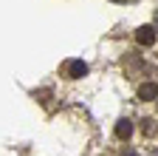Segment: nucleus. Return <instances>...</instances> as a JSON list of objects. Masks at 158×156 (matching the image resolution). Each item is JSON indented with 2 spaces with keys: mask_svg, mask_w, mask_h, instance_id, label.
Listing matches in <instances>:
<instances>
[{
  "mask_svg": "<svg viewBox=\"0 0 158 156\" xmlns=\"http://www.w3.org/2000/svg\"><path fill=\"white\" fill-rule=\"evenodd\" d=\"M62 74L68 77V80H79V77L88 74V65L82 60H68V63H62Z\"/></svg>",
  "mask_w": 158,
  "mask_h": 156,
  "instance_id": "obj_1",
  "label": "nucleus"
},
{
  "mask_svg": "<svg viewBox=\"0 0 158 156\" xmlns=\"http://www.w3.org/2000/svg\"><path fill=\"white\" fill-rule=\"evenodd\" d=\"M135 40H138V46H152L155 43V26H141L135 31Z\"/></svg>",
  "mask_w": 158,
  "mask_h": 156,
  "instance_id": "obj_2",
  "label": "nucleus"
},
{
  "mask_svg": "<svg viewBox=\"0 0 158 156\" xmlns=\"http://www.w3.org/2000/svg\"><path fill=\"white\" fill-rule=\"evenodd\" d=\"M155 96H158V85L155 82H144L138 88V100H155Z\"/></svg>",
  "mask_w": 158,
  "mask_h": 156,
  "instance_id": "obj_3",
  "label": "nucleus"
},
{
  "mask_svg": "<svg viewBox=\"0 0 158 156\" xmlns=\"http://www.w3.org/2000/svg\"><path fill=\"white\" fill-rule=\"evenodd\" d=\"M130 133H133V122L130 119H122L116 125V136H118V139H130Z\"/></svg>",
  "mask_w": 158,
  "mask_h": 156,
  "instance_id": "obj_4",
  "label": "nucleus"
},
{
  "mask_svg": "<svg viewBox=\"0 0 158 156\" xmlns=\"http://www.w3.org/2000/svg\"><path fill=\"white\" fill-rule=\"evenodd\" d=\"M155 29H158V14H155Z\"/></svg>",
  "mask_w": 158,
  "mask_h": 156,
  "instance_id": "obj_5",
  "label": "nucleus"
},
{
  "mask_svg": "<svg viewBox=\"0 0 158 156\" xmlns=\"http://www.w3.org/2000/svg\"><path fill=\"white\" fill-rule=\"evenodd\" d=\"M116 3H124V0H116Z\"/></svg>",
  "mask_w": 158,
  "mask_h": 156,
  "instance_id": "obj_6",
  "label": "nucleus"
}]
</instances>
